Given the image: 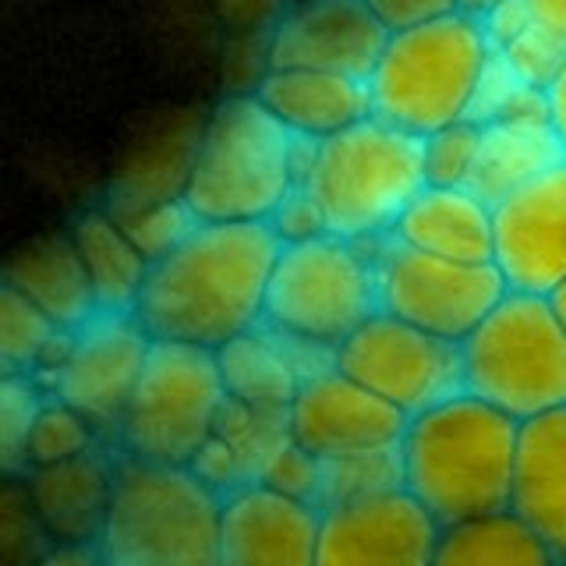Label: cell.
<instances>
[{
  "label": "cell",
  "instance_id": "6da1fadb",
  "mask_svg": "<svg viewBox=\"0 0 566 566\" xmlns=\"http://www.w3.org/2000/svg\"><path fill=\"white\" fill-rule=\"evenodd\" d=\"M280 238L270 223H195L149 262L135 318L153 340L220 350L262 326Z\"/></svg>",
  "mask_w": 566,
  "mask_h": 566
},
{
  "label": "cell",
  "instance_id": "7a4b0ae2",
  "mask_svg": "<svg viewBox=\"0 0 566 566\" xmlns=\"http://www.w3.org/2000/svg\"><path fill=\"white\" fill-rule=\"evenodd\" d=\"M521 421L460 394L407 418L397 442L403 489L447 527L510 510Z\"/></svg>",
  "mask_w": 566,
  "mask_h": 566
},
{
  "label": "cell",
  "instance_id": "3957f363",
  "mask_svg": "<svg viewBox=\"0 0 566 566\" xmlns=\"http://www.w3.org/2000/svg\"><path fill=\"white\" fill-rule=\"evenodd\" d=\"M492 57L485 18L464 8L389 32L368 75L371 117L415 138L471 120Z\"/></svg>",
  "mask_w": 566,
  "mask_h": 566
},
{
  "label": "cell",
  "instance_id": "277c9868",
  "mask_svg": "<svg viewBox=\"0 0 566 566\" xmlns=\"http://www.w3.org/2000/svg\"><path fill=\"white\" fill-rule=\"evenodd\" d=\"M305 149L255 93L230 96L195 138L181 199L202 223H270L301 185Z\"/></svg>",
  "mask_w": 566,
  "mask_h": 566
},
{
  "label": "cell",
  "instance_id": "5b68a950",
  "mask_svg": "<svg viewBox=\"0 0 566 566\" xmlns=\"http://www.w3.org/2000/svg\"><path fill=\"white\" fill-rule=\"evenodd\" d=\"M220 531L223 495L199 471L117 453L114 500L96 542L106 566H223Z\"/></svg>",
  "mask_w": 566,
  "mask_h": 566
},
{
  "label": "cell",
  "instance_id": "8992f818",
  "mask_svg": "<svg viewBox=\"0 0 566 566\" xmlns=\"http://www.w3.org/2000/svg\"><path fill=\"white\" fill-rule=\"evenodd\" d=\"M424 181L421 138L365 117L329 138L308 142L301 188L312 195L336 238L371 244L389 238Z\"/></svg>",
  "mask_w": 566,
  "mask_h": 566
},
{
  "label": "cell",
  "instance_id": "52a82bcc",
  "mask_svg": "<svg viewBox=\"0 0 566 566\" xmlns=\"http://www.w3.org/2000/svg\"><path fill=\"white\" fill-rule=\"evenodd\" d=\"M379 312L376 259L365 244L318 234L280 244L262 326L301 354H326Z\"/></svg>",
  "mask_w": 566,
  "mask_h": 566
},
{
  "label": "cell",
  "instance_id": "ba28073f",
  "mask_svg": "<svg viewBox=\"0 0 566 566\" xmlns=\"http://www.w3.org/2000/svg\"><path fill=\"white\" fill-rule=\"evenodd\" d=\"M464 389L527 421L566 403V329L553 297L506 291L460 340Z\"/></svg>",
  "mask_w": 566,
  "mask_h": 566
},
{
  "label": "cell",
  "instance_id": "9c48e42d",
  "mask_svg": "<svg viewBox=\"0 0 566 566\" xmlns=\"http://www.w3.org/2000/svg\"><path fill=\"white\" fill-rule=\"evenodd\" d=\"M227 403L217 350L153 340L111 447L138 460L191 468L206 442L220 432Z\"/></svg>",
  "mask_w": 566,
  "mask_h": 566
},
{
  "label": "cell",
  "instance_id": "30bf717a",
  "mask_svg": "<svg viewBox=\"0 0 566 566\" xmlns=\"http://www.w3.org/2000/svg\"><path fill=\"white\" fill-rule=\"evenodd\" d=\"M379 312L460 344L510 291L495 262H457L397 238L371 241Z\"/></svg>",
  "mask_w": 566,
  "mask_h": 566
},
{
  "label": "cell",
  "instance_id": "8fae6325",
  "mask_svg": "<svg viewBox=\"0 0 566 566\" xmlns=\"http://www.w3.org/2000/svg\"><path fill=\"white\" fill-rule=\"evenodd\" d=\"M333 365L407 418L464 389L460 344L376 312L333 350Z\"/></svg>",
  "mask_w": 566,
  "mask_h": 566
},
{
  "label": "cell",
  "instance_id": "7c38bea8",
  "mask_svg": "<svg viewBox=\"0 0 566 566\" xmlns=\"http://www.w3.org/2000/svg\"><path fill=\"white\" fill-rule=\"evenodd\" d=\"M149 347L153 336L135 312H96L85 326L71 329L64 358L43 382L50 397L75 407L111 442L146 368Z\"/></svg>",
  "mask_w": 566,
  "mask_h": 566
},
{
  "label": "cell",
  "instance_id": "4fadbf2b",
  "mask_svg": "<svg viewBox=\"0 0 566 566\" xmlns=\"http://www.w3.org/2000/svg\"><path fill=\"white\" fill-rule=\"evenodd\" d=\"M315 566H429L442 524L407 489L318 506Z\"/></svg>",
  "mask_w": 566,
  "mask_h": 566
},
{
  "label": "cell",
  "instance_id": "5bb4252c",
  "mask_svg": "<svg viewBox=\"0 0 566 566\" xmlns=\"http://www.w3.org/2000/svg\"><path fill=\"white\" fill-rule=\"evenodd\" d=\"M495 255L510 291L553 294L566 283V156L492 206Z\"/></svg>",
  "mask_w": 566,
  "mask_h": 566
},
{
  "label": "cell",
  "instance_id": "9a60e30c",
  "mask_svg": "<svg viewBox=\"0 0 566 566\" xmlns=\"http://www.w3.org/2000/svg\"><path fill=\"white\" fill-rule=\"evenodd\" d=\"M407 429V415L340 368H318L301 379L287 407V436L315 460L389 450Z\"/></svg>",
  "mask_w": 566,
  "mask_h": 566
},
{
  "label": "cell",
  "instance_id": "2e32d148",
  "mask_svg": "<svg viewBox=\"0 0 566 566\" xmlns=\"http://www.w3.org/2000/svg\"><path fill=\"white\" fill-rule=\"evenodd\" d=\"M389 40L368 0H305L276 22L265 67H318L365 78Z\"/></svg>",
  "mask_w": 566,
  "mask_h": 566
},
{
  "label": "cell",
  "instance_id": "e0dca14e",
  "mask_svg": "<svg viewBox=\"0 0 566 566\" xmlns=\"http://www.w3.org/2000/svg\"><path fill=\"white\" fill-rule=\"evenodd\" d=\"M318 517L312 500L248 478L223 495V566H315Z\"/></svg>",
  "mask_w": 566,
  "mask_h": 566
},
{
  "label": "cell",
  "instance_id": "ac0fdd59",
  "mask_svg": "<svg viewBox=\"0 0 566 566\" xmlns=\"http://www.w3.org/2000/svg\"><path fill=\"white\" fill-rule=\"evenodd\" d=\"M114 447H96L61 464L32 468L22 482L53 545H96L114 500Z\"/></svg>",
  "mask_w": 566,
  "mask_h": 566
},
{
  "label": "cell",
  "instance_id": "d6986e66",
  "mask_svg": "<svg viewBox=\"0 0 566 566\" xmlns=\"http://www.w3.org/2000/svg\"><path fill=\"white\" fill-rule=\"evenodd\" d=\"M510 510L566 563V403L521 421Z\"/></svg>",
  "mask_w": 566,
  "mask_h": 566
},
{
  "label": "cell",
  "instance_id": "ffe728a7",
  "mask_svg": "<svg viewBox=\"0 0 566 566\" xmlns=\"http://www.w3.org/2000/svg\"><path fill=\"white\" fill-rule=\"evenodd\" d=\"M255 99L297 138L318 142L371 117L368 82L318 67H265Z\"/></svg>",
  "mask_w": 566,
  "mask_h": 566
},
{
  "label": "cell",
  "instance_id": "44dd1931",
  "mask_svg": "<svg viewBox=\"0 0 566 566\" xmlns=\"http://www.w3.org/2000/svg\"><path fill=\"white\" fill-rule=\"evenodd\" d=\"M389 238L418 248V252L457 259V262H492L495 223L492 206L464 185H424Z\"/></svg>",
  "mask_w": 566,
  "mask_h": 566
},
{
  "label": "cell",
  "instance_id": "7402d4cb",
  "mask_svg": "<svg viewBox=\"0 0 566 566\" xmlns=\"http://www.w3.org/2000/svg\"><path fill=\"white\" fill-rule=\"evenodd\" d=\"M4 283L43 308L61 329H78L99 312L93 280L71 234H50L25 244L8 262Z\"/></svg>",
  "mask_w": 566,
  "mask_h": 566
},
{
  "label": "cell",
  "instance_id": "603a6c76",
  "mask_svg": "<svg viewBox=\"0 0 566 566\" xmlns=\"http://www.w3.org/2000/svg\"><path fill=\"white\" fill-rule=\"evenodd\" d=\"M566 149L556 135V128L545 117H524V120H489L482 124V146H478V159L471 170L468 188L495 206L521 188L545 167H553L563 159Z\"/></svg>",
  "mask_w": 566,
  "mask_h": 566
},
{
  "label": "cell",
  "instance_id": "cb8c5ba5",
  "mask_svg": "<svg viewBox=\"0 0 566 566\" xmlns=\"http://www.w3.org/2000/svg\"><path fill=\"white\" fill-rule=\"evenodd\" d=\"M227 397L255 415H287L305 368L297 354L265 326L230 340L217 350Z\"/></svg>",
  "mask_w": 566,
  "mask_h": 566
},
{
  "label": "cell",
  "instance_id": "d4e9b609",
  "mask_svg": "<svg viewBox=\"0 0 566 566\" xmlns=\"http://www.w3.org/2000/svg\"><path fill=\"white\" fill-rule=\"evenodd\" d=\"M71 238L93 280L99 312H135V301L149 273V259L111 212H85L71 227Z\"/></svg>",
  "mask_w": 566,
  "mask_h": 566
},
{
  "label": "cell",
  "instance_id": "484cf974",
  "mask_svg": "<svg viewBox=\"0 0 566 566\" xmlns=\"http://www.w3.org/2000/svg\"><path fill=\"white\" fill-rule=\"evenodd\" d=\"M535 531L513 510L485 513V517L447 524L439 531L429 566H556Z\"/></svg>",
  "mask_w": 566,
  "mask_h": 566
},
{
  "label": "cell",
  "instance_id": "4316f807",
  "mask_svg": "<svg viewBox=\"0 0 566 566\" xmlns=\"http://www.w3.org/2000/svg\"><path fill=\"white\" fill-rule=\"evenodd\" d=\"M71 329H61L53 318L35 308L14 287H0V365L4 376L46 379L64 358Z\"/></svg>",
  "mask_w": 566,
  "mask_h": 566
},
{
  "label": "cell",
  "instance_id": "83f0119b",
  "mask_svg": "<svg viewBox=\"0 0 566 566\" xmlns=\"http://www.w3.org/2000/svg\"><path fill=\"white\" fill-rule=\"evenodd\" d=\"M389 489H403L397 447L318 460V506L365 500V495L389 492Z\"/></svg>",
  "mask_w": 566,
  "mask_h": 566
},
{
  "label": "cell",
  "instance_id": "f1b7e54d",
  "mask_svg": "<svg viewBox=\"0 0 566 566\" xmlns=\"http://www.w3.org/2000/svg\"><path fill=\"white\" fill-rule=\"evenodd\" d=\"M96 447H111L96 424L85 415H78L75 407H67L64 400L46 397L40 418H35V424H32V436H29L25 471L61 464V460H71V457L88 453Z\"/></svg>",
  "mask_w": 566,
  "mask_h": 566
},
{
  "label": "cell",
  "instance_id": "f546056e",
  "mask_svg": "<svg viewBox=\"0 0 566 566\" xmlns=\"http://www.w3.org/2000/svg\"><path fill=\"white\" fill-rule=\"evenodd\" d=\"M50 389L35 376H4L0 382V468L4 478L25 474V450Z\"/></svg>",
  "mask_w": 566,
  "mask_h": 566
},
{
  "label": "cell",
  "instance_id": "4dcf8cb0",
  "mask_svg": "<svg viewBox=\"0 0 566 566\" xmlns=\"http://www.w3.org/2000/svg\"><path fill=\"white\" fill-rule=\"evenodd\" d=\"M53 538L32 506L22 478H4L0 492V566H40L53 553Z\"/></svg>",
  "mask_w": 566,
  "mask_h": 566
},
{
  "label": "cell",
  "instance_id": "1f68e13d",
  "mask_svg": "<svg viewBox=\"0 0 566 566\" xmlns=\"http://www.w3.org/2000/svg\"><path fill=\"white\" fill-rule=\"evenodd\" d=\"M478 146H482V124L460 120L429 138H421L424 149V181L429 185H464L471 181Z\"/></svg>",
  "mask_w": 566,
  "mask_h": 566
},
{
  "label": "cell",
  "instance_id": "d6a6232c",
  "mask_svg": "<svg viewBox=\"0 0 566 566\" xmlns=\"http://www.w3.org/2000/svg\"><path fill=\"white\" fill-rule=\"evenodd\" d=\"M114 217H117V212H114ZM117 220L124 223V230H128L132 241L142 248V255H146L149 262L159 259L164 252H170V248L181 241L195 223H199V220H195V212L185 206L181 195H177V199L142 206L135 212H120Z\"/></svg>",
  "mask_w": 566,
  "mask_h": 566
},
{
  "label": "cell",
  "instance_id": "836d02e7",
  "mask_svg": "<svg viewBox=\"0 0 566 566\" xmlns=\"http://www.w3.org/2000/svg\"><path fill=\"white\" fill-rule=\"evenodd\" d=\"M255 478L273 489L301 495V500H312L318 506V460L301 450L291 436L276 442L273 453L262 460Z\"/></svg>",
  "mask_w": 566,
  "mask_h": 566
},
{
  "label": "cell",
  "instance_id": "e575fe53",
  "mask_svg": "<svg viewBox=\"0 0 566 566\" xmlns=\"http://www.w3.org/2000/svg\"><path fill=\"white\" fill-rule=\"evenodd\" d=\"M270 227L276 230L280 244L308 241V238H318V234H329L323 212H318V206L312 202V195L301 188V185L287 195V202L276 209V217L270 220Z\"/></svg>",
  "mask_w": 566,
  "mask_h": 566
},
{
  "label": "cell",
  "instance_id": "d590c367",
  "mask_svg": "<svg viewBox=\"0 0 566 566\" xmlns=\"http://www.w3.org/2000/svg\"><path fill=\"white\" fill-rule=\"evenodd\" d=\"M368 8L382 18V25L389 32H397V29L421 25V22H429V18L457 11L460 0H368Z\"/></svg>",
  "mask_w": 566,
  "mask_h": 566
},
{
  "label": "cell",
  "instance_id": "8d00e7d4",
  "mask_svg": "<svg viewBox=\"0 0 566 566\" xmlns=\"http://www.w3.org/2000/svg\"><path fill=\"white\" fill-rule=\"evenodd\" d=\"M527 29L566 50V0H513Z\"/></svg>",
  "mask_w": 566,
  "mask_h": 566
},
{
  "label": "cell",
  "instance_id": "74e56055",
  "mask_svg": "<svg viewBox=\"0 0 566 566\" xmlns=\"http://www.w3.org/2000/svg\"><path fill=\"white\" fill-rule=\"evenodd\" d=\"M545 99H548V124L556 128L563 149H566V64L559 67V75L553 78V85L545 88Z\"/></svg>",
  "mask_w": 566,
  "mask_h": 566
},
{
  "label": "cell",
  "instance_id": "f35d334b",
  "mask_svg": "<svg viewBox=\"0 0 566 566\" xmlns=\"http://www.w3.org/2000/svg\"><path fill=\"white\" fill-rule=\"evenodd\" d=\"M40 566H106L96 545H57Z\"/></svg>",
  "mask_w": 566,
  "mask_h": 566
},
{
  "label": "cell",
  "instance_id": "ab89813d",
  "mask_svg": "<svg viewBox=\"0 0 566 566\" xmlns=\"http://www.w3.org/2000/svg\"><path fill=\"white\" fill-rule=\"evenodd\" d=\"M506 4V0H460V8H464V11H471V14H492L495 8H503Z\"/></svg>",
  "mask_w": 566,
  "mask_h": 566
},
{
  "label": "cell",
  "instance_id": "60d3db41",
  "mask_svg": "<svg viewBox=\"0 0 566 566\" xmlns=\"http://www.w3.org/2000/svg\"><path fill=\"white\" fill-rule=\"evenodd\" d=\"M548 297H553V308H556L559 323H563V329H566V283H563V287H556Z\"/></svg>",
  "mask_w": 566,
  "mask_h": 566
},
{
  "label": "cell",
  "instance_id": "b9f144b4",
  "mask_svg": "<svg viewBox=\"0 0 566 566\" xmlns=\"http://www.w3.org/2000/svg\"><path fill=\"white\" fill-rule=\"evenodd\" d=\"M556 566H566V563H556Z\"/></svg>",
  "mask_w": 566,
  "mask_h": 566
}]
</instances>
